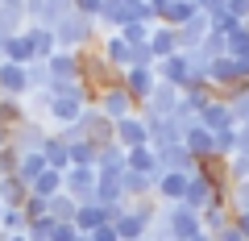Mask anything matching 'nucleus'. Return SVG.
<instances>
[{
	"label": "nucleus",
	"instance_id": "1",
	"mask_svg": "<svg viewBox=\"0 0 249 241\" xmlns=\"http://www.w3.org/2000/svg\"><path fill=\"white\" fill-rule=\"evenodd\" d=\"M54 34V46H58V50H71V54H83L91 46V37H96V21L91 17H83V13H67V17L58 21V25L50 29Z\"/></svg>",
	"mask_w": 249,
	"mask_h": 241
},
{
	"label": "nucleus",
	"instance_id": "2",
	"mask_svg": "<svg viewBox=\"0 0 249 241\" xmlns=\"http://www.w3.org/2000/svg\"><path fill=\"white\" fill-rule=\"evenodd\" d=\"M158 224L166 229L170 241H191L204 233V224H199V212H191L187 204H162L158 208Z\"/></svg>",
	"mask_w": 249,
	"mask_h": 241
},
{
	"label": "nucleus",
	"instance_id": "3",
	"mask_svg": "<svg viewBox=\"0 0 249 241\" xmlns=\"http://www.w3.org/2000/svg\"><path fill=\"white\" fill-rule=\"evenodd\" d=\"M91 104H96V112L104 116V121H124V116H133L137 112V104H133V96H129V92L121 88V83H112V88H104L100 92L96 100H91Z\"/></svg>",
	"mask_w": 249,
	"mask_h": 241
},
{
	"label": "nucleus",
	"instance_id": "4",
	"mask_svg": "<svg viewBox=\"0 0 249 241\" xmlns=\"http://www.w3.org/2000/svg\"><path fill=\"white\" fill-rule=\"evenodd\" d=\"M96 167H67L62 170V191L75 204H96Z\"/></svg>",
	"mask_w": 249,
	"mask_h": 241
},
{
	"label": "nucleus",
	"instance_id": "5",
	"mask_svg": "<svg viewBox=\"0 0 249 241\" xmlns=\"http://www.w3.org/2000/svg\"><path fill=\"white\" fill-rule=\"evenodd\" d=\"M46 137H50V129H46L37 116H25L17 129H9V150H17V154H42Z\"/></svg>",
	"mask_w": 249,
	"mask_h": 241
},
{
	"label": "nucleus",
	"instance_id": "6",
	"mask_svg": "<svg viewBox=\"0 0 249 241\" xmlns=\"http://www.w3.org/2000/svg\"><path fill=\"white\" fill-rule=\"evenodd\" d=\"M25 25H37V29H54L67 13H71V0H25Z\"/></svg>",
	"mask_w": 249,
	"mask_h": 241
},
{
	"label": "nucleus",
	"instance_id": "7",
	"mask_svg": "<svg viewBox=\"0 0 249 241\" xmlns=\"http://www.w3.org/2000/svg\"><path fill=\"white\" fill-rule=\"evenodd\" d=\"M178 96H183L178 88H170V83H158V88H154L150 96L142 100V108H137V116H150V121H166V116L175 112Z\"/></svg>",
	"mask_w": 249,
	"mask_h": 241
},
{
	"label": "nucleus",
	"instance_id": "8",
	"mask_svg": "<svg viewBox=\"0 0 249 241\" xmlns=\"http://www.w3.org/2000/svg\"><path fill=\"white\" fill-rule=\"evenodd\" d=\"M112 142L121 146V150H137V146H150V129H145L142 116H124V121H116L112 125Z\"/></svg>",
	"mask_w": 249,
	"mask_h": 241
},
{
	"label": "nucleus",
	"instance_id": "9",
	"mask_svg": "<svg viewBox=\"0 0 249 241\" xmlns=\"http://www.w3.org/2000/svg\"><path fill=\"white\" fill-rule=\"evenodd\" d=\"M121 88L133 96V104L142 108V100L150 96L154 88H158V75H154V67H129V71L121 75Z\"/></svg>",
	"mask_w": 249,
	"mask_h": 241
},
{
	"label": "nucleus",
	"instance_id": "10",
	"mask_svg": "<svg viewBox=\"0 0 249 241\" xmlns=\"http://www.w3.org/2000/svg\"><path fill=\"white\" fill-rule=\"evenodd\" d=\"M199 125L208 129V133H224V129H237L232 125V108L224 96H212L204 108H199Z\"/></svg>",
	"mask_w": 249,
	"mask_h": 241
},
{
	"label": "nucleus",
	"instance_id": "11",
	"mask_svg": "<svg viewBox=\"0 0 249 241\" xmlns=\"http://www.w3.org/2000/svg\"><path fill=\"white\" fill-rule=\"evenodd\" d=\"M83 108H88V100H83V96H50V104H46V116H50L58 129H67L71 121H79Z\"/></svg>",
	"mask_w": 249,
	"mask_h": 241
},
{
	"label": "nucleus",
	"instance_id": "12",
	"mask_svg": "<svg viewBox=\"0 0 249 241\" xmlns=\"http://www.w3.org/2000/svg\"><path fill=\"white\" fill-rule=\"evenodd\" d=\"M216 200H220V196H216V187L196 170V175L187 179V191H183V200H178V204H187L191 212H204V208H208V204H216Z\"/></svg>",
	"mask_w": 249,
	"mask_h": 241
},
{
	"label": "nucleus",
	"instance_id": "13",
	"mask_svg": "<svg viewBox=\"0 0 249 241\" xmlns=\"http://www.w3.org/2000/svg\"><path fill=\"white\" fill-rule=\"evenodd\" d=\"M100 58H104L112 71H129V67H133V46L124 42L121 34H108V37H104V50H100Z\"/></svg>",
	"mask_w": 249,
	"mask_h": 241
},
{
	"label": "nucleus",
	"instance_id": "14",
	"mask_svg": "<svg viewBox=\"0 0 249 241\" xmlns=\"http://www.w3.org/2000/svg\"><path fill=\"white\" fill-rule=\"evenodd\" d=\"M154 75H158V83H170V88L183 92L187 83V54H170V58H162V63H154Z\"/></svg>",
	"mask_w": 249,
	"mask_h": 241
},
{
	"label": "nucleus",
	"instance_id": "15",
	"mask_svg": "<svg viewBox=\"0 0 249 241\" xmlns=\"http://www.w3.org/2000/svg\"><path fill=\"white\" fill-rule=\"evenodd\" d=\"M124 167H129V170H137V175H145V179H158V175H162V162H158V154H154L150 146L124 150Z\"/></svg>",
	"mask_w": 249,
	"mask_h": 241
},
{
	"label": "nucleus",
	"instance_id": "16",
	"mask_svg": "<svg viewBox=\"0 0 249 241\" xmlns=\"http://www.w3.org/2000/svg\"><path fill=\"white\" fill-rule=\"evenodd\" d=\"M29 92V83H25V67H17V63H4L0 58V96H13V100H21Z\"/></svg>",
	"mask_w": 249,
	"mask_h": 241
},
{
	"label": "nucleus",
	"instance_id": "17",
	"mask_svg": "<svg viewBox=\"0 0 249 241\" xmlns=\"http://www.w3.org/2000/svg\"><path fill=\"white\" fill-rule=\"evenodd\" d=\"M129 25V4L124 0H104L100 4V13H96V29H124Z\"/></svg>",
	"mask_w": 249,
	"mask_h": 241
},
{
	"label": "nucleus",
	"instance_id": "18",
	"mask_svg": "<svg viewBox=\"0 0 249 241\" xmlns=\"http://www.w3.org/2000/svg\"><path fill=\"white\" fill-rule=\"evenodd\" d=\"M0 58H4V63H17V67H29V63H34V46H29V34H25V29L13 34L9 42L0 46Z\"/></svg>",
	"mask_w": 249,
	"mask_h": 241
},
{
	"label": "nucleus",
	"instance_id": "19",
	"mask_svg": "<svg viewBox=\"0 0 249 241\" xmlns=\"http://www.w3.org/2000/svg\"><path fill=\"white\" fill-rule=\"evenodd\" d=\"M145 46H150V54L162 63V58L178 54V34H175L170 25H154V29H150V42H145Z\"/></svg>",
	"mask_w": 249,
	"mask_h": 241
},
{
	"label": "nucleus",
	"instance_id": "20",
	"mask_svg": "<svg viewBox=\"0 0 249 241\" xmlns=\"http://www.w3.org/2000/svg\"><path fill=\"white\" fill-rule=\"evenodd\" d=\"M71 224L88 237V233H96V229H104V224H108V212H104V204H79Z\"/></svg>",
	"mask_w": 249,
	"mask_h": 241
},
{
	"label": "nucleus",
	"instance_id": "21",
	"mask_svg": "<svg viewBox=\"0 0 249 241\" xmlns=\"http://www.w3.org/2000/svg\"><path fill=\"white\" fill-rule=\"evenodd\" d=\"M175 34H178V50H196V46L204 42L208 34H212V25H208V17H204V13H196V17L187 21L183 29H175Z\"/></svg>",
	"mask_w": 249,
	"mask_h": 241
},
{
	"label": "nucleus",
	"instance_id": "22",
	"mask_svg": "<svg viewBox=\"0 0 249 241\" xmlns=\"http://www.w3.org/2000/svg\"><path fill=\"white\" fill-rule=\"evenodd\" d=\"M42 158H46V167H50V170H67V167H71V146L62 142L58 133H50V137H46V146H42Z\"/></svg>",
	"mask_w": 249,
	"mask_h": 241
},
{
	"label": "nucleus",
	"instance_id": "23",
	"mask_svg": "<svg viewBox=\"0 0 249 241\" xmlns=\"http://www.w3.org/2000/svg\"><path fill=\"white\" fill-rule=\"evenodd\" d=\"M199 224H204V233H208V237H216V233H220L224 224H232V212H229V204H224V200L208 204L204 212H199Z\"/></svg>",
	"mask_w": 249,
	"mask_h": 241
},
{
	"label": "nucleus",
	"instance_id": "24",
	"mask_svg": "<svg viewBox=\"0 0 249 241\" xmlns=\"http://www.w3.org/2000/svg\"><path fill=\"white\" fill-rule=\"evenodd\" d=\"M21 29H25V9L21 4H0V46Z\"/></svg>",
	"mask_w": 249,
	"mask_h": 241
},
{
	"label": "nucleus",
	"instance_id": "25",
	"mask_svg": "<svg viewBox=\"0 0 249 241\" xmlns=\"http://www.w3.org/2000/svg\"><path fill=\"white\" fill-rule=\"evenodd\" d=\"M96 175H124V150L116 142L100 146V158H96Z\"/></svg>",
	"mask_w": 249,
	"mask_h": 241
},
{
	"label": "nucleus",
	"instance_id": "26",
	"mask_svg": "<svg viewBox=\"0 0 249 241\" xmlns=\"http://www.w3.org/2000/svg\"><path fill=\"white\" fill-rule=\"evenodd\" d=\"M121 187H124V200H150V196H154V179H145V175H137V170L124 167Z\"/></svg>",
	"mask_w": 249,
	"mask_h": 241
},
{
	"label": "nucleus",
	"instance_id": "27",
	"mask_svg": "<svg viewBox=\"0 0 249 241\" xmlns=\"http://www.w3.org/2000/svg\"><path fill=\"white\" fill-rule=\"evenodd\" d=\"M25 200H29V187L21 183L17 175H4V179H0V204H4V208H21Z\"/></svg>",
	"mask_w": 249,
	"mask_h": 241
},
{
	"label": "nucleus",
	"instance_id": "28",
	"mask_svg": "<svg viewBox=\"0 0 249 241\" xmlns=\"http://www.w3.org/2000/svg\"><path fill=\"white\" fill-rule=\"evenodd\" d=\"M58 191H62V170H50V167L29 183V196H37V200H50V196H58Z\"/></svg>",
	"mask_w": 249,
	"mask_h": 241
},
{
	"label": "nucleus",
	"instance_id": "29",
	"mask_svg": "<svg viewBox=\"0 0 249 241\" xmlns=\"http://www.w3.org/2000/svg\"><path fill=\"white\" fill-rule=\"evenodd\" d=\"M183 146H187L191 154H196V158H212V133H208V129L199 125V121L183 133Z\"/></svg>",
	"mask_w": 249,
	"mask_h": 241
},
{
	"label": "nucleus",
	"instance_id": "30",
	"mask_svg": "<svg viewBox=\"0 0 249 241\" xmlns=\"http://www.w3.org/2000/svg\"><path fill=\"white\" fill-rule=\"evenodd\" d=\"M96 204H124L121 175H100L96 179Z\"/></svg>",
	"mask_w": 249,
	"mask_h": 241
},
{
	"label": "nucleus",
	"instance_id": "31",
	"mask_svg": "<svg viewBox=\"0 0 249 241\" xmlns=\"http://www.w3.org/2000/svg\"><path fill=\"white\" fill-rule=\"evenodd\" d=\"M25 34H29V46H34V63H46L58 46H54V34L50 29H37V25H25Z\"/></svg>",
	"mask_w": 249,
	"mask_h": 241
},
{
	"label": "nucleus",
	"instance_id": "32",
	"mask_svg": "<svg viewBox=\"0 0 249 241\" xmlns=\"http://www.w3.org/2000/svg\"><path fill=\"white\" fill-rule=\"evenodd\" d=\"M224 54L229 58H249V21H241L237 29L224 34Z\"/></svg>",
	"mask_w": 249,
	"mask_h": 241
},
{
	"label": "nucleus",
	"instance_id": "33",
	"mask_svg": "<svg viewBox=\"0 0 249 241\" xmlns=\"http://www.w3.org/2000/svg\"><path fill=\"white\" fill-rule=\"evenodd\" d=\"M42 170H46V158H42V154H17V170H13V175H17L25 187L42 175Z\"/></svg>",
	"mask_w": 249,
	"mask_h": 241
},
{
	"label": "nucleus",
	"instance_id": "34",
	"mask_svg": "<svg viewBox=\"0 0 249 241\" xmlns=\"http://www.w3.org/2000/svg\"><path fill=\"white\" fill-rule=\"evenodd\" d=\"M75 200L67 196V191H58V196H50L46 200V216H50V221H75Z\"/></svg>",
	"mask_w": 249,
	"mask_h": 241
},
{
	"label": "nucleus",
	"instance_id": "35",
	"mask_svg": "<svg viewBox=\"0 0 249 241\" xmlns=\"http://www.w3.org/2000/svg\"><path fill=\"white\" fill-rule=\"evenodd\" d=\"M224 100H229V108H232V125L245 129L249 125V83H241V92H232V96H224Z\"/></svg>",
	"mask_w": 249,
	"mask_h": 241
},
{
	"label": "nucleus",
	"instance_id": "36",
	"mask_svg": "<svg viewBox=\"0 0 249 241\" xmlns=\"http://www.w3.org/2000/svg\"><path fill=\"white\" fill-rule=\"evenodd\" d=\"M224 204H229L232 216H245L249 212V179H245V183H232L229 196H224Z\"/></svg>",
	"mask_w": 249,
	"mask_h": 241
},
{
	"label": "nucleus",
	"instance_id": "37",
	"mask_svg": "<svg viewBox=\"0 0 249 241\" xmlns=\"http://www.w3.org/2000/svg\"><path fill=\"white\" fill-rule=\"evenodd\" d=\"M100 158V146L91 142H71V167H96Z\"/></svg>",
	"mask_w": 249,
	"mask_h": 241
},
{
	"label": "nucleus",
	"instance_id": "38",
	"mask_svg": "<svg viewBox=\"0 0 249 241\" xmlns=\"http://www.w3.org/2000/svg\"><path fill=\"white\" fill-rule=\"evenodd\" d=\"M25 83H29V92H50V71H46V63H29L25 67Z\"/></svg>",
	"mask_w": 249,
	"mask_h": 241
},
{
	"label": "nucleus",
	"instance_id": "39",
	"mask_svg": "<svg viewBox=\"0 0 249 241\" xmlns=\"http://www.w3.org/2000/svg\"><path fill=\"white\" fill-rule=\"evenodd\" d=\"M0 229H4V233H25L29 221H25V212H21V208H4V216H0Z\"/></svg>",
	"mask_w": 249,
	"mask_h": 241
},
{
	"label": "nucleus",
	"instance_id": "40",
	"mask_svg": "<svg viewBox=\"0 0 249 241\" xmlns=\"http://www.w3.org/2000/svg\"><path fill=\"white\" fill-rule=\"evenodd\" d=\"M46 241H83V233L75 229L71 221H54V229H50V237Z\"/></svg>",
	"mask_w": 249,
	"mask_h": 241
},
{
	"label": "nucleus",
	"instance_id": "41",
	"mask_svg": "<svg viewBox=\"0 0 249 241\" xmlns=\"http://www.w3.org/2000/svg\"><path fill=\"white\" fill-rule=\"evenodd\" d=\"M116 34H121L129 46H142V42H150V25H137V21H129V25H124V29H116Z\"/></svg>",
	"mask_w": 249,
	"mask_h": 241
},
{
	"label": "nucleus",
	"instance_id": "42",
	"mask_svg": "<svg viewBox=\"0 0 249 241\" xmlns=\"http://www.w3.org/2000/svg\"><path fill=\"white\" fill-rule=\"evenodd\" d=\"M21 212H25V221H29V224H34V221H37V216H46V200H37V196H29V200H25V204H21Z\"/></svg>",
	"mask_w": 249,
	"mask_h": 241
},
{
	"label": "nucleus",
	"instance_id": "43",
	"mask_svg": "<svg viewBox=\"0 0 249 241\" xmlns=\"http://www.w3.org/2000/svg\"><path fill=\"white\" fill-rule=\"evenodd\" d=\"M196 9L204 17H216V13H224V0H196Z\"/></svg>",
	"mask_w": 249,
	"mask_h": 241
},
{
	"label": "nucleus",
	"instance_id": "44",
	"mask_svg": "<svg viewBox=\"0 0 249 241\" xmlns=\"http://www.w3.org/2000/svg\"><path fill=\"white\" fill-rule=\"evenodd\" d=\"M212 241H245V237H241V229H237V224H224V229L216 233Z\"/></svg>",
	"mask_w": 249,
	"mask_h": 241
},
{
	"label": "nucleus",
	"instance_id": "45",
	"mask_svg": "<svg viewBox=\"0 0 249 241\" xmlns=\"http://www.w3.org/2000/svg\"><path fill=\"white\" fill-rule=\"evenodd\" d=\"M88 241H121V237H116V229H112V224H104V229L88 233Z\"/></svg>",
	"mask_w": 249,
	"mask_h": 241
},
{
	"label": "nucleus",
	"instance_id": "46",
	"mask_svg": "<svg viewBox=\"0 0 249 241\" xmlns=\"http://www.w3.org/2000/svg\"><path fill=\"white\" fill-rule=\"evenodd\" d=\"M232 224H237V229H241V237L249 241V212H245V216H232Z\"/></svg>",
	"mask_w": 249,
	"mask_h": 241
},
{
	"label": "nucleus",
	"instance_id": "47",
	"mask_svg": "<svg viewBox=\"0 0 249 241\" xmlns=\"http://www.w3.org/2000/svg\"><path fill=\"white\" fill-rule=\"evenodd\" d=\"M4 241H25V233H4Z\"/></svg>",
	"mask_w": 249,
	"mask_h": 241
},
{
	"label": "nucleus",
	"instance_id": "48",
	"mask_svg": "<svg viewBox=\"0 0 249 241\" xmlns=\"http://www.w3.org/2000/svg\"><path fill=\"white\" fill-rule=\"evenodd\" d=\"M124 4H129V9H133V4H142V0H124Z\"/></svg>",
	"mask_w": 249,
	"mask_h": 241
},
{
	"label": "nucleus",
	"instance_id": "49",
	"mask_svg": "<svg viewBox=\"0 0 249 241\" xmlns=\"http://www.w3.org/2000/svg\"><path fill=\"white\" fill-rule=\"evenodd\" d=\"M4 4H25V0H4Z\"/></svg>",
	"mask_w": 249,
	"mask_h": 241
},
{
	"label": "nucleus",
	"instance_id": "50",
	"mask_svg": "<svg viewBox=\"0 0 249 241\" xmlns=\"http://www.w3.org/2000/svg\"><path fill=\"white\" fill-rule=\"evenodd\" d=\"M0 216H4V204H0Z\"/></svg>",
	"mask_w": 249,
	"mask_h": 241
},
{
	"label": "nucleus",
	"instance_id": "51",
	"mask_svg": "<svg viewBox=\"0 0 249 241\" xmlns=\"http://www.w3.org/2000/svg\"><path fill=\"white\" fill-rule=\"evenodd\" d=\"M0 241H4V229H0Z\"/></svg>",
	"mask_w": 249,
	"mask_h": 241
},
{
	"label": "nucleus",
	"instance_id": "52",
	"mask_svg": "<svg viewBox=\"0 0 249 241\" xmlns=\"http://www.w3.org/2000/svg\"><path fill=\"white\" fill-rule=\"evenodd\" d=\"M25 241H34V237H25Z\"/></svg>",
	"mask_w": 249,
	"mask_h": 241
},
{
	"label": "nucleus",
	"instance_id": "53",
	"mask_svg": "<svg viewBox=\"0 0 249 241\" xmlns=\"http://www.w3.org/2000/svg\"><path fill=\"white\" fill-rule=\"evenodd\" d=\"M0 4H4V0H0Z\"/></svg>",
	"mask_w": 249,
	"mask_h": 241
}]
</instances>
